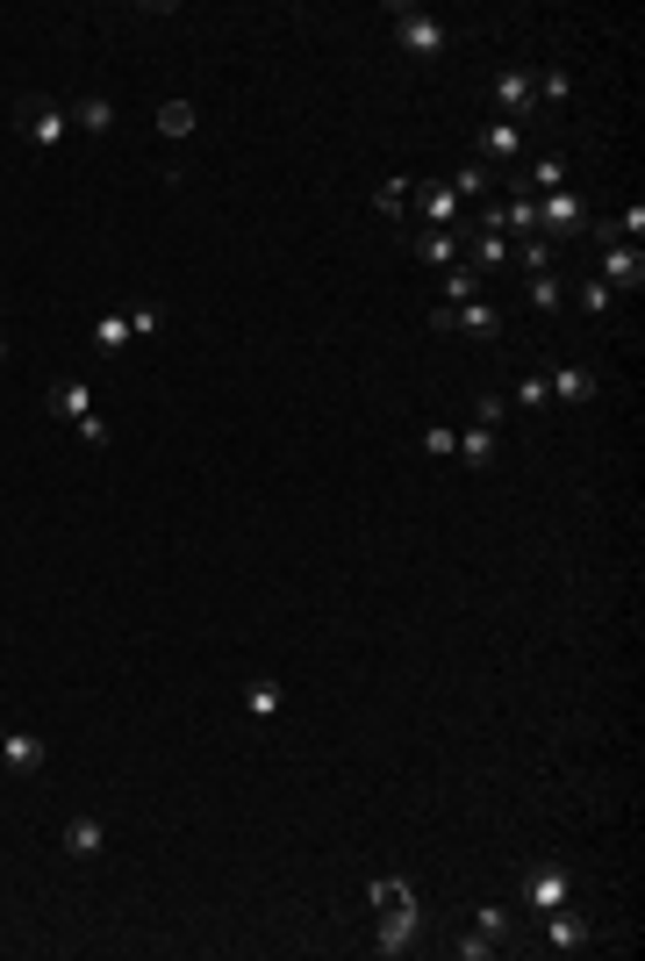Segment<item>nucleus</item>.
<instances>
[{
  "instance_id": "1",
  "label": "nucleus",
  "mask_w": 645,
  "mask_h": 961,
  "mask_svg": "<svg viewBox=\"0 0 645 961\" xmlns=\"http://www.w3.org/2000/svg\"><path fill=\"white\" fill-rule=\"evenodd\" d=\"M388 22H394V44H402V51H416V58H445V22L430 15V8H402V0H394Z\"/></svg>"
},
{
  "instance_id": "2",
  "label": "nucleus",
  "mask_w": 645,
  "mask_h": 961,
  "mask_svg": "<svg viewBox=\"0 0 645 961\" xmlns=\"http://www.w3.org/2000/svg\"><path fill=\"white\" fill-rule=\"evenodd\" d=\"M595 216H588V202H581L574 187H560V194H538V238L545 244H560V238H581Z\"/></svg>"
},
{
  "instance_id": "3",
  "label": "nucleus",
  "mask_w": 645,
  "mask_h": 961,
  "mask_svg": "<svg viewBox=\"0 0 645 961\" xmlns=\"http://www.w3.org/2000/svg\"><path fill=\"white\" fill-rule=\"evenodd\" d=\"M430 330H466V338H480V344H495L502 338V309H495L488 294H480V302H445V309H430Z\"/></svg>"
},
{
  "instance_id": "4",
  "label": "nucleus",
  "mask_w": 645,
  "mask_h": 961,
  "mask_svg": "<svg viewBox=\"0 0 645 961\" xmlns=\"http://www.w3.org/2000/svg\"><path fill=\"white\" fill-rule=\"evenodd\" d=\"M595 280H603L610 294H638L645 288V252L610 238V244H603V258H595Z\"/></svg>"
},
{
  "instance_id": "5",
  "label": "nucleus",
  "mask_w": 645,
  "mask_h": 961,
  "mask_svg": "<svg viewBox=\"0 0 645 961\" xmlns=\"http://www.w3.org/2000/svg\"><path fill=\"white\" fill-rule=\"evenodd\" d=\"M15 115H22V137H29L36 151H51L58 137H72V115H65V108L51 101V94H29V101H22Z\"/></svg>"
},
{
  "instance_id": "6",
  "label": "nucleus",
  "mask_w": 645,
  "mask_h": 961,
  "mask_svg": "<svg viewBox=\"0 0 645 961\" xmlns=\"http://www.w3.org/2000/svg\"><path fill=\"white\" fill-rule=\"evenodd\" d=\"M524 904H531V911L574 904V876H567L560 861H538V868H524Z\"/></svg>"
},
{
  "instance_id": "7",
  "label": "nucleus",
  "mask_w": 645,
  "mask_h": 961,
  "mask_svg": "<svg viewBox=\"0 0 645 961\" xmlns=\"http://www.w3.org/2000/svg\"><path fill=\"white\" fill-rule=\"evenodd\" d=\"M495 115L524 130V122L538 115V80H531V72H495Z\"/></svg>"
},
{
  "instance_id": "8",
  "label": "nucleus",
  "mask_w": 645,
  "mask_h": 961,
  "mask_svg": "<svg viewBox=\"0 0 645 961\" xmlns=\"http://www.w3.org/2000/svg\"><path fill=\"white\" fill-rule=\"evenodd\" d=\"M409 216L430 230H459V194L445 187V180H416V194H409Z\"/></svg>"
},
{
  "instance_id": "9",
  "label": "nucleus",
  "mask_w": 645,
  "mask_h": 961,
  "mask_svg": "<svg viewBox=\"0 0 645 961\" xmlns=\"http://www.w3.org/2000/svg\"><path fill=\"white\" fill-rule=\"evenodd\" d=\"M474 144H480V166H516V151H524V130H516V122H502V115H488Z\"/></svg>"
},
{
  "instance_id": "10",
  "label": "nucleus",
  "mask_w": 645,
  "mask_h": 961,
  "mask_svg": "<svg viewBox=\"0 0 645 961\" xmlns=\"http://www.w3.org/2000/svg\"><path fill=\"white\" fill-rule=\"evenodd\" d=\"M402 230H409V252L424 258V266H438V273L459 258V230H430V223H402Z\"/></svg>"
},
{
  "instance_id": "11",
  "label": "nucleus",
  "mask_w": 645,
  "mask_h": 961,
  "mask_svg": "<svg viewBox=\"0 0 645 961\" xmlns=\"http://www.w3.org/2000/svg\"><path fill=\"white\" fill-rule=\"evenodd\" d=\"M595 940V926H588V919H581V911H545V947H560V954H581V947H588Z\"/></svg>"
},
{
  "instance_id": "12",
  "label": "nucleus",
  "mask_w": 645,
  "mask_h": 961,
  "mask_svg": "<svg viewBox=\"0 0 645 961\" xmlns=\"http://www.w3.org/2000/svg\"><path fill=\"white\" fill-rule=\"evenodd\" d=\"M44 732H0V761H8V775H36L44 768Z\"/></svg>"
},
{
  "instance_id": "13",
  "label": "nucleus",
  "mask_w": 645,
  "mask_h": 961,
  "mask_svg": "<svg viewBox=\"0 0 645 961\" xmlns=\"http://www.w3.org/2000/svg\"><path fill=\"white\" fill-rule=\"evenodd\" d=\"M545 380H552V396H560V402H595V396H603L595 366H552Z\"/></svg>"
},
{
  "instance_id": "14",
  "label": "nucleus",
  "mask_w": 645,
  "mask_h": 961,
  "mask_svg": "<svg viewBox=\"0 0 645 961\" xmlns=\"http://www.w3.org/2000/svg\"><path fill=\"white\" fill-rule=\"evenodd\" d=\"M44 410H51V416H65V424H80V416L94 410V396H86V380H51Z\"/></svg>"
},
{
  "instance_id": "15",
  "label": "nucleus",
  "mask_w": 645,
  "mask_h": 961,
  "mask_svg": "<svg viewBox=\"0 0 645 961\" xmlns=\"http://www.w3.org/2000/svg\"><path fill=\"white\" fill-rule=\"evenodd\" d=\"M58 847H65L72 861H94V854H101V818H65Z\"/></svg>"
},
{
  "instance_id": "16",
  "label": "nucleus",
  "mask_w": 645,
  "mask_h": 961,
  "mask_svg": "<svg viewBox=\"0 0 645 961\" xmlns=\"http://www.w3.org/2000/svg\"><path fill=\"white\" fill-rule=\"evenodd\" d=\"M480 288H488V273H474V266H466V258H452V266H445V302H480Z\"/></svg>"
},
{
  "instance_id": "17",
  "label": "nucleus",
  "mask_w": 645,
  "mask_h": 961,
  "mask_svg": "<svg viewBox=\"0 0 645 961\" xmlns=\"http://www.w3.org/2000/svg\"><path fill=\"white\" fill-rule=\"evenodd\" d=\"M374 947H380V954H409V947H416V911H394V919H380Z\"/></svg>"
},
{
  "instance_id": "18",
  "label": "nucleus",
  "mask_w": 645,
  "mask_h": 961,
  "mask_svg": "<svg viewBox=\"0 0 645 961\" xmlns=\"http://www.w3.org/2000/svg\"><path fill=\"white\" fill-rule=\"evenodd\" d=\"M374 911H380V919H394V911H416V883L380 876V883H374Z\"/></svg>"
},
{
  "instance_id": "19",
  "label": "nucleus",
  "mask_w": 645,
  "mask_h": 961,
  "mask_svg": "<svg viewBox=\"0 0 645 961\" xmlns=\"http://www.w3.org/2000/svg\"><path fill=\"white\" fill-rule=\"evenodd\" d=\"M244 718H258V725L280 718V682H272V674H258V682L244 689Z\"/></svg>"
},
{
  "instance_id": "20",
  "label": "nucleus",
  "mask_w": 645,
  "mask_h": 961,
  "mask_svg": "<svg viewBox=\"0 0 645 961\" xmlns=\"http://www.w3.org/2000/svg\"><path fill=\"white\" fill-rule=\"evenodd\" d=\"M495 452H502V446H495V424L459 430V460H466V466H495Z\"/></svg>"
},
{
  "instance_id": "21",
  "label": "nucleus",
  "mask_w": 645,
  "mask_h": 961,
  "mask_svg": "<svg viewBox=\"0 0 645 961\" xmlns=\"http://www.w3.org/2000/svg\"><path fill=\"white\" fill-rule=\"evenodd\" d=\"M65 115H72V130H108V122H115V108H108L101 94H72Z\"/></svg>"
},
{
  "instance_id": "22",
  "label": "nucleus",
  "mask_w": 645,
  "mask_h": 961,
  "mask_svg": "<svg viewBox=\"0 0 645 961\" xmlns=\"http://www.w3.org/2000/svg\"><path fill=\"white\" fill-rule=\"evenodd\" d=\"M567 294H574V302H581V316H610V302H617V294L603 288V280H595V273L567 280Z\"/></svg>"
},
{
  "instance_id": "23",
  "label": "nucleus",
  "mask_w": 645,
  "mask_h": 961,
  "mask_svg": "<svg viewBox=\"0 0 645 961\" xmlns=\"http://www.w3.org/2000/svg\"><path fill=\"white\" fill-rule=\"evenodd\" d=\"M409 194H416V180H380L374 208H380V216H394V223H409Z\"/></svg>"
},
{
  "instance_id": "24",
  "label": "nucleus",
  "mask_w": 645,
  "mask_h": 961,
  "mask_svg": "<svg viewBox=\"0 0 645 961\" xmlns=\"http://www.w3.org/2000/svg\"><path fill=\"white\" fill-rule=\"evenodd\" d=\"M524 302H531V309H560V302H567V273H531Z\"/></svg>"
},
{
  "instance_id": "25",
  "label": "nucleus",
  "mask_w": 645,
  "mask_h": 961,
  "mask_svg": "<svg viewBox=\"0 0 645 961\" xmlns=\"http://www.w3.org/2000/svg\"><path fill=\"white\" fill-rule=\"evenodd\" d=\"M122 344H136V338H130V316L108 309L101 324H94V352H122Z\"/></svg>"
},
{
  "instance_id": "26",
  "label": "nucleus",
  "mask_w": 645,
  "mask_h": 961,
  "mask_svg": "<svg viewBox=\"0 0 645 961\" xmlns=\"http://www.w3.org/2000/svg\"><path fill=\"white\" fill-rule=\"evenodd\" d=\"M158 137H194V101H158Z\"/></svg>"
},
{
  "instance_id": "27",
  "label": "nucleus",
  "mask_w": 645,
  "mask_h": 961,
  "mask_svg": "<svg viewBox=\"0 0 645 961\" xmlns=\"http://www.w3.org/2000/svg\"><path fill=\"white\" fill-rule=\"evenodd\" d=\"M474 933H488V940H495V947H502V940H510V933H516V911H510V904H480V919H474Z\"/></svg>"
},
{
  "instance_id": "28",
  "label": "nucleus",
  "mask_w": 645,
  "mask_h": 961,
  "mask_svg": "<svg viewBox=\"0 0 645 961\" xmlns=\"http://www.w3.org/2000/svg\"><path fill=\"white\" fill-rule=\"evenodd\" d=\"M510 258L524 266V273H552V244H545V238H516Z\"/></svg>"
},
{
  "instance_id": "29",
  "label": "nucleus",
  "mask_w": 645,
  "mask_h": 961,
  "mask_svg": "<svg viewBox=\"0 0 645 961\" xmlns=\"http://www.w3.org/2000/svg\"><path fill=\"white\" fill-rule=\"evenodd\" d=\"M531 80H538V108H567V94H574V80H567L560 65H552V72H531Z\"/></svg>"
},
{
  "instance_id": "30",
  "label": "nucleus",
  "mask_w": 645,
  "mask_h": 961,
  "mask_svg": "<svg viewBox=\"0 0 645 961\" xmlns=\"http://www.w3.org/2000/svg\"><path fill=\"white\" fill-rule=\"evenodd\" d=\"M516 410H552V380L524 374V380H516Z\"/></svg>"
},
{
  "instance_id": "31",
  "label": "nucleus",
  "mask_w": 645,
  "mask_h": 961,
  "mask_svg": "<svg viewBox=\"0 0 645 961\" xmlns=\"http://www.w3.org/2000/svg\"><path fill=\"white\" fill-rule=\"evenodd\" d=\"M488 180H495V166H480V158H474V166H459V180H445V187L466 202V194H488Z\"/></svg>"
},
{
  "instance_id": "32",
  "label": "nucleus",
  "mask_w": 645,
  "mask_h": 961,
  "mask_svg": "<svg viewBox=\"0 0 645 961\" xmlns=\"http://www.w3.org/2000/svg\"><path fill=\"white\" fill-rule=\"evenodd\" d=\"M424 452H438V460H452V452H459V430H452V424H430V430H424Z\"/></svg>"
},
{
  "instance_id": "33",
  "label": "nucleus",
  "mask_w": 645,
  "mask_h": 961,
  "mask_svg": "<svg viewBox=\"0 0 645 961\" xmlns=\"http://www.w3.org/2000/svg\"><path fill=\"white\" fill-rule=\"evenodd\" d=\"M122 316H130V338H151V330H158V309H151V302H130Z\"/></svg>"
},
{
  "instance_id": "34",
  "label": "nucleus",
  "mask_w": 645,
  "mask_h": 961,
  "mask_svg": "<svg viewBox=\"0 0 645 961\" xmlns=\"http://www.w3.org/2000/svg\"><path fill=\"white\" fill-rule=\"evenodd\" d=\"M474 416H480V424H502V416H510V396H480Z\"/></svg>"
},
{
  "instance_id": "35",
  "label": "nucleus",
  "mask_w": 645,
  "mask_h": 961,
  "mask_svg": "<svg viewBox=\"0 0 645 961\" xmlns=\"http://www.w3.org/2000/svg\"><path fill=\"white\" fill-rule=\"evenodd\" d=\"M72 430H80L86 446H108V424H101V416H94V410H86V416H80V424H72Z\"/></svg>"
},
{
  "instance_id": "36",
  "label": "nucleus",
  "mask_w": 645,
  "mask_h": 961,
  "mask_svg": "<svg viewBox=\"0 0 645 961\" xmlns=\"http://www.w3.org/2000/svg\"><path fill=\"white\" fill-rule=\"evenodd\" d=\"M459 954H466V961H488L495 940H488V933H466V940H459Z\"/></svg>"
},
{
  "instance_id": "37",
  "label": "nucleus",
  "mask_w": 645,
  "mask_h": 961,
  "mask_svg": "<svg viewBox=\"0 0 645 961\" xmlns=\"http://www.w3.org/2000/svg\"><path fill=\"white\" fill-rule=\"evenodd\" d=\"M0 360H8V338H0Z\"/></svg>"
},
{
  "instance_id": "38",
  "label": "nucleus",
  "mask_w": 645,
  "mask_h": 961,
  "mask_svg": "<svg viewBox=\"0 0 645 961\" xmlns=\"http://www.w3.org/2000/svg\"><path fill=\"white\" fill-rule=\"evenodd\" d=\"M0 775H8V761H0Z\"/></svg>"
}]
</instances>
